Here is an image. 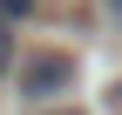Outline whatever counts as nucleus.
Segmentation results:
<instances>
[{
	"mask_svg": "<svg viewBox=\"0 0 122 115\" xmlns=\"http://www.w3.org/2000/svg\"><path fill=\"white\" fill-rule=\"evenodd\" d=\"M109 14H122V0H109Z\"/></svg>",
	"mask_w": 122,
	"mask_h": 115,
	"instance_id": "4",
	"label": "nucleus"
},
{
	"mask_svg": "<svg viewBox=\"0 0 122 115\" xmlns=\"http://www.w3.org/2000/svg\"><path fill=\"white\" fill-rule=\"evenodd\" d=\"M7 61H14V27H7V14H0V75H7Z\"/></svg>",
	"mask_w": 122,
	"mask_h": 115,
	"instance_id": "2",
	"label": "nucleus"
},
{
	"mask_svg": "<svg viewBox=\"0 0 122 115\" xmlns=\"http://www.w3.org/2000/svg\"><path fill=\"white\" fill-rule=\"evenodd\" d=\"M68 81H75V61H68V54H34V61L20 68V95H27V102H54Z\"/></svg>",
	"mask_w": 122,
	"mask_h": 115,
	"instance_id": "1",
	"label": "nucleus"
},
{
	"mask_svg": "<svg viewBox=\"0 0 122 115\" xmlns=\"http://www.w3.org/2000/svg\"><path fill=\"white\" fill-rule=\"evenodd\" d=\"M27 7H34V0H0V14H7V20H14V14H27Z\"/></svg>",
	"mask_w": 122,
	"mask_h": 115,
	"instance_id": "3",
	"label": "nucleus"
}]
</instances>
